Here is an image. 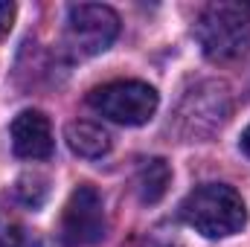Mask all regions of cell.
Masks as SVG:
<instances>
[{"label": "cell", "mask_w": 250, "mask_h": 247, "mask_svg": "<svg viewBox=\"0 0 250 247\" xmlns=\"http://www.w3.org/2000/svg\"><path fill=\"white\" fill-rule=\"evenodd\" d=\"M0 247H41V242L23 227H0Z\"/></svg>", "instance_id": "obj_11"}, {"label": "cell", "mask_w": 250, "mask_h": 247, "mask_svg": "<svg viewBox=\"0 0 250 247\" xmlns=\"http://www.w3.org/2000/svg\"><path fill=\"white\" fill-rule=\"evenodd\" d=\"M227 114H230L227 87L218 82H201L195 90H189L184 96L181 111H178L187 137H201V134L215 131L227 120Z\"/></svg>", "instance_id": "obj_6"}, {"label": "cell", "mask_w": 250, "mask_h": 247, "mask_svg": "<svg viewBox=\"0 0 250 247\" xmlns=\"http://www.w3.org/2000/svg\"><path fill=\"white\" fill-rule=\"evenodd\" d=\"M15 198L23 204V206H41L44 198H47V181L41 175H23L18 184H15Z\"/></svg>", "instance_id": "obj_10"}, {"label": "cell", "mask_w": 250, "mask_h": 247, "mask_svg": "<svg viewBox=\"0 0 250 247\" xmlns=\"http://www.w3.org/2000/svg\"><path fill=\"white\" fill-rule=\"evenodd\" d=\"M242 151H245V154L250 157V125L245 128V131H242Z\"/></svg>", "instance_id": "obj_13"}, {"label": "cell", "mask_w": 250, "mask_h": 247, "mask_svg": "<svg viewBox=\"0 0 250 247\" xmlns=\"http://www.w3.org/2000/svg\"><path fill=\"white\" fill-rule=\"evenodd\" d=\"M120 35V15L102 3L67 6V44L79 56L105 53Z\"/></svg>", "instance_id": "obj_4"}, {"label": "cell", "mask_w": 250, "mask_h": 247, "mask_svg": "<svg viewBox=\"0 0 250 247\" xmlns=\"http://www.w3.org/2000/svg\"><path fill=\"white\" fill-rule=\"evenodd\" d=\"M181 218L204 239H227L248 224V206L233 186L201 184L184 198Z\"/></svg>", "instance_id": "obj_1"}, {"label": "cell", "mask_w": 250, "mask_h": 247, "mask_svg": "<svg viewBox=\"0 0 250 247\" xmlns=\"http://www.w3.org/2000/svg\"><path fill=\"white\" fill-rule=\"evenodd\" d=\"M195 38L207 59L233 62L250 50V9L236 3H212L195 23Z\"/></svg>", "instance_id": "obj_2"}, {"label": "cell", "mask_w": 250, "mask_h": 247, "mask_svg": "<svg viewBox=\"0 0 250 247\" xmlns=\"http://www.w3.org/2000/svg\"><path fill=\"white\" fill-rule=\"evenodd\" d=\"M172 184V169L163 157H151L137 172V195L143 204H157Z\"/></svg>", "instance_id": "obj_9"}, {"label": "cell", "mask_w": 250, "mask_h": 247, "mask_svg": "<svg viewBox=\"0 0 250 247\" xmlns=\"http://www.w3.org/2000/svg\"><path fill=\"white\" fill-rule=\"evenodd\" d=\"M12 21H15V3H0V38L12 29Z\"/></svg>", "instance_id": "obj_12"}, {"label": "cell", "mask_w": 250, "mask_h": 247, "mask_svg": "<svg viewBox=\"0 0 250 247\" xmlns=\"http://www.w3.org/2000/svg\"><path fill=\"white\" fill-rule=\"evenodd\" d=\"M64 140H67L70 151L79 154V157H84V160H99V157H105V154L111 151V145H114L111 134H108L102 125L87 123V120H76V123L67 125V128H64Z\"/></svg>", "instance_id": "obj_8"}, {"label": "cell", "mask_w": 250, "mask_h": 247, "mask_svg": "<svg viewBox=\"0 0 250 247\" xmlns=\"http://www.w3.org/2000/svg\"><path fill=\"white\" fill-rule=\"evenodd\" d=\"M12 148L23 160H44L53 154V128L41 111H21L12 120Z\"/></svg>", "instance_id": "obj_7"}, {"label": "cell", "mask_w": 250, "mask_h": 247, "mask_svg": "<svg viewBox=\"0 0 250 247\" xmlns=\"http://www.w3.org/2000/svg\"><path fill=\"white\" fill-rule=\"evenodd\" d=\"M87 105L102 114L105 120L120 125H146L160 105V96L151 84L137 79H120L108 82L102 87H93L87 96Z\"/></svg>", "instance_id": "obj_3"}, {"label": "cell", "mask_w": 250, "mask_h": 247, "mask_svg": "<svg viewBox=\"0 0 250 247\" xmlns=\"http://www.w3.org/2000/svg\"><path fill=\"white\" fill-rule=\"evenodd\" d=\"M105 233H108V218L102 195L87 184L76 186L62 212V242L67 247H90L99 245Z\"/></svg>", "instance_id": "obj_5"}]
</instances>
